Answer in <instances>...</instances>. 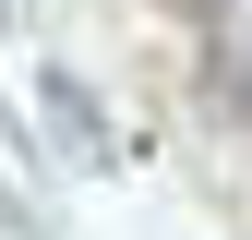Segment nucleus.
I'll use <instances>...</instances> for the list:
<instances>
[{"mask_svg":"<svg viewBox=\"0 0 252 240\" xmlns=\"http://www.w3.org/2000/svg\"><path fill=\"white\" fill-rule=\"evenodd\" d=\"M216 108H228L240 132H252V24H240L228 48H216Z\"/></svg>","mask_w":252,"mask_h":240,"instance_id":"nucleus-1","label":"nucleus"},{"mask_svg":"<svg viewBox=\"0 0 252 240\" xmlns=\"http://www.w3.org/2000/svg\"><path fill=\"white\" fill-rule=\"evenodd\" d=\"M48 96H60V132H72V144H108V132H96V108H84V84H60V72H48Z\"/></svg>","mask_w":252,"mask_h":240,"instance_id":"nucleus-2","label":"nucleus"}]
</instances>
